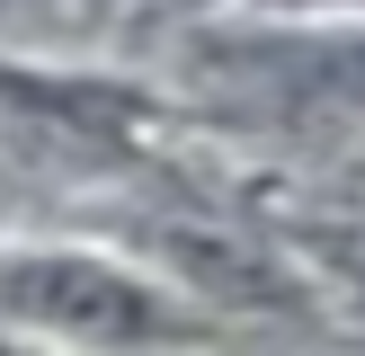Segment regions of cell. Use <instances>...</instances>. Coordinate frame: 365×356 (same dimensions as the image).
I'll list each match as a JSON object with an SVG mask.
<instances>
[{
    "instance_id": "cell-1",
    "label": "cell",
    "mask_w": 365,
    "mask_h": 356,
    "mask_svg": "<svg viewBox=\"0 0 365 356\" xmlns=\"http://www.w3.org/2000/svg\"><path fill=\"white\" fill-rule=\"evenodd\" d=\"M178 98L223 134L321 152V142L365 134V36L294 27V18L196 27L178 45Z\"/></svg>"
},
{
    "instance_id": "cell-2",
    "label": "cell",
    "mask_w": 365,
    "mask_h": 356,
    "mask_svg": "<svg viewBox=\"0 0 365 356\" xmlns=\"http://www.w3.org/2000/svg\"><path fill=\"white\" fill-rule=\"evenodd\" d=\"M0 330L53 356H187L214 338V312L134 249L0 241Z\"/></svg>"
},
{
    "instance_id": "cell-3",
    "label": "cell",
    "mask_w": 365,
    "mask_h": 356,
    "mask_svg": "<svg viewBox=\"0 0 365 356\" xmlns=\"http://www.w3.org/2000/svg\"><path fill=\"white\" fill-rule=\"evenodd\" d=\"M134 258H152L205 312H277V320L312 312L303 267L250 214L214 205V196H152V205H134Z\"/></svg>"
},
{
    "instance_id": "cell-4",
    "label": "cell",
    "mask_w": 365,
    "mask_h": 356,
    "mask_svg": "<svg viewBox=\"0 0 365 356\" xmlns=\"http://www.w3.org/2000/svg\"><path fill=\"white\" fill-rule=\"evenodd\" d=\"M63 0H0V36H27L36 18H53Z\"/></svg>"
},
{
    "instance_id": "cell-5",
    "label": "cell",
    "mask_w": 365,
    "mask_h": 356,
    "mask_svg": "<svg viewBox=\"0 0 365 356\" xmlns=\"http://www.w3.org/2000/svg\"><path fill=\"white\" fill-rule=\"evenodd\" d=\"M0 356H53V347H36V338H9V330H0Z\"/></svg>"
}]
</instances>
